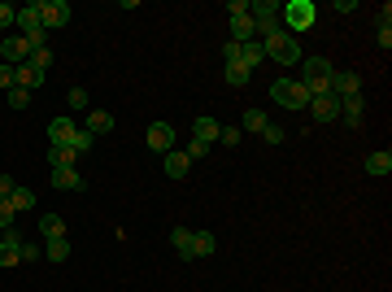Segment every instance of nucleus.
Listing matches in <instances>:
<instances>
[{"label": "nucleus", "mask_w": 392, "mask_h": 292, "mask_svg": "<svg viewBox=\"0 0 392 292\" xmlns=\"http://www.w3.org/2000/svg\"><path fill=\"white\" fill-rule=\"evenodd\" d=\"M222 62H240V44H235V40H227V44H222Z\"/></svg>", "instance_id": "40"}, {"label": "nucleus", "mask_w": 392, "mask_h": 292, "mask_svg": "<svg viewBox=\"0 0 392 292\" xmlns=\"http://www.w3.org/2000/svg\"><path fill=\"white\" fill-rule=\"evenodd\" d=\"M261 49H266V57H275L279 66H296V62H301V44H296V35H292V31H275V35H266V40H261Z\"/></svg>", "instance_id": "1"}, {"label": "nucleus", "mask_w": 392, "mask_h": 292, "mask_svg": "<svg viewBox=\"0 0 392 292\" xmlns=\"http://www.w3.org/2000/svg\"><path fill=\"white\" fill-rule=\"evenodd\" d=\"M44 258H49V262H66V258H70V236L49 240V244H44Z\"/></svg>", "instance_id": "26"}, {"label": "nucleus", "mask_w": 392, "mask_h": 292, "mask_svg": "<svg viewBox=\"0 0 392 292\" xmlns=\"http://www.w3.org/2000/svg\"><path fill=\"white\" fill-rule=\"evenodd\" d=\"M366 174H375V179L392 174V153H371V157H366Z\"/></svg>", "instance_id": "24"}, {"label": "nucleus", "mask_w": 392, "mask_h": 292, "mask_svg": "<svg viewBox=\"0 0 392 292\" xmlns=\"http://www.w3.org/2000/svg\"><path fill=\"white\" fill-rule=\"evenodd\" d=\"M5 96H9V109H27L31 105V92H22V88H9Z\"/></svg>", "instance_id": "33"}, {"label": "nucleus", "mask_w": 392, "mask_h": 292, "mask_svg": "<svg viewBox=\"0 0 392 292\" xmlns=\"http://www.w3.org/2000/svg\"><path fill=\"white\" fill-rule=\"evenodd\" d=\"M40 236H44V240L66 236V218H62V214H44V218H40Z\"/></svg>", "instance_id": "21"}, {"label": "nucleus", "mask_w": 392, "mask_h": 292, "mask_svg": "<svg viewBox=\"0 0 392 292\" xmlns=\"http://www.w3.org/2000/svg\"><path fill=\"white\" fill-rule=\"evenodd\" d=\"M9 205H14V214H27V209H35V192L31 188H14Z\"/></svg>", "instance_id": "27"}, {"label": "nucleus", "mask_w": 392, "mask_h": 292, "mask_svg": "<svg viewBox=\"0 0 392 292\" xmlns=\"http://www.w3.org/2000/svg\"><path fill=\"white\" fill-rule=\"evenodd\" d=\"M248 18H253V31L261 35V40L279 31V5H275V0H257V5H248Z\"/></svg>", "instance_id": "5"}, {"label": "nucleus", "mask_w": 392, "mask_h": 292, "mask_svg": "<svg viewBox=\"0 0 392 292\" xmlns=\"http://www.w3.org/2000/svg\"><path fill=\"white\" fill-rule=\"evenodd\" d=\"M5 27H18V9L0 0V31H5Z\"/></svg>", "instance_id": "34"}, {"label": "nucleus", "mask_w": 392, "mask_h": 292, "mask_svg": "<svg viewBox=\"0 0 392 292\" xmlns=\"http://www.w3.org/2000/svg\"><path fill=\"white\" fill-rule=\"evenodd\" d=\"M218 131H222V127L213 122V118H192V140H200V144H213Z\"/></svg>", "instance_id": "19"}, {"label": "nucleus", "mask_w": 392, "mask_h": 292, "mask_svg": "<svg viewBox=\"0 0 392 292\" xmlns=\"http://www.w3.org/2000/svg\"><path fill=\"white\" fill-rule=\"evenodd\" d=\"M92 148H96V140H92V135H88V131H83V127H79V135L70 140V153L79 157V153H92Z\"/></svg>", "instance_id": "30"}, {"label": "nucleus", "mask_w": 392, "mask_h": 292, "mask_svg": "<svg viewBox=\"0 0 392 292\" xmlns=\"http://www.w3.org/2000/svg\"><path fill=\"white\" fill-rule=\"evenodd\" d=\"M14 75H18V88H22V92H35V88L44 83V70H35L31 62H22V66L14 70Z\"/></svg>", "instance_id": "18"}, {"label": "nucleus", "mask_w": 392, "mask_h": 292, "mask_svg": "<svg viewBox=\"0 0 392 292\" xmlns=\"http://www.w3.org/2000/svg\"><path fill=\"white\" fill-rule=\"evenodd\" d=\"M261 140H266V144H283V127L266 122V127H261Z\"/></svg>", "instance_id": "36"}, {"label": "nucleus", "mask_w": 392, "mask_h": 292, "mask_svg": "<svg viewBox=\"0 0 392 292\" xmlns=\"http://www.w3.org/2000/svg\"><path fill=\"white\" fill-rule=\"evenodd\" d=\"M213 249H218V240L209 231H192V258H209Z\"/></svg>", "instance_id": "25"}, {"label": "nucleus", "mask_w": 392, "mask_h": 292, "mask_svg": "<svg viewBox=\"0 0 392 292\" xmlns=\"http://www.w3.org/2000/svg\"><path fill=\"white\" fill-rule=\"evenodd\" d=\"M14 188H18L14 174H0V201H9V196H14Z\"/></svg>", "instance_id": "42"}, {"label": "nucleus", "mask_w": 392, "mask_h": 292, "mask_svg": "<svg viewBox=\"0 0 392 292\" xmlns=\"http://www.w3.org/2000/svg\"><path fill=\"white\" fill-rule=\"evenodd\" d=\"M310 105H314V122H336V118H340V101L331 96V92L310 96Z\"/></svg>", "instance_id": "13"}, {"label": "nucleus", "mask_w": 392, "mask_h": 292, "mask_svg": "<svg viewBox=\"0 0 392 292\" xmlns=\"http://www.w3.org/2000/svg\"><path fill=\"white\" fill-rule=\"evenodd\" d=\"M57 62V53L49 49V44H40V49H31V66L35 70H44V75H49V66Z\"/></svg>", "instance_id": "28"}, {"label": "nucleus", "mask_w": 392, "mask_h": 292, "mask_svg": "<svg viewBox=\"0 0 392 292\" xmlns=\"http://www.w3.org/2000/svg\"><path fill=\"white\" fill-rule=\"evenodd\" d=\"M187 170H192V161H187V153H179V148H170V153H166V174H170V179H183Z\"/></svg>", "instance_id": "20"}, {"label": "nucleus", "mask_w": 392, "mask_h": 292, "mask_svg": "<svg viewBox=\"0 0 392 292\" xmlns=\"http://www.w3.org/2000/svg\"><path fill=\"white\" fill-rule=\"evenodd\" d=\"M362 114H366V101H362V92H358V96H344V101H340V122H349V127H362Z\"/></svg>", "instance_id": "16"}, {"label": "nucleus", "mask_w": 392, "mask_h": 292, "mask_svg": "<svg viewBox=\"0 0 392 292\" xmlns=\"http://www.w3.org/2000/svg\"><path fill=\"white\" fill-rule=\"evenodd\" d=\"M53 188H62V192H83L88 183H83V174L75 166H62V170H53Z\"/></svg>", "instance_id": "15"}, {"label": "nucleus", "mask_w": 392, "mask_h": 292, "mask_svg": "<svg viewBox=\"0 0 392 292\" xmlns=\"http://www.w3.org/2000/svg\"><path fill=\"white\" fill-rule=\"evenodd\" d=\"M379 49H392V27H379Z\"/></svg>", "instance_id": "45"}, {"label": "nucleus", "mask_w": 392, "mask_h": 292, "mask_svg": "<svg viewBox=\"0 0 392 292\" xmlns=\"http://www.w3.org/2000/svg\"><path fill=\"white\" fill-rule=\"evenodd\" d=\"M270 101L283 105V109H305L310 105V88L301 79H279V83H270Z\"/></svg>", "instance_id": "2"}, {"label": "nucleus", "mask_w": 392, "mask_h": 292, "mask_svg": "<svg viewBox=\"0 0 392 292\" xmlns=\"http://www.w3.org/2000/svg\"><path fill=\"white\" fill-rule=\"evenodd\" d=\"M40 22H44V31L66 27V22H70V5H66V0H40Z\"/></svg>", "instance_id": "8"}, {"label": "nucleus", "mask_w": 392, "mask_h": 292, "mask_svg": "<svg viewBox=\"0 0 392 292\" xmlns=\"http://www.w3.org/2000/svg\"><path fill=\"white\" fill-rule=\"evenodd\" d=\"M14 205H9V201H0V231H14Z\"/></svg>", "instance_id": "35"}, {"label": "nucleus", "mask_w": 392, "mask_h": 292, "mask_svg": "<svg viewBox=\"0 0 392 292\" xmlns=\"http://www.w3.org/2000/svg\"><path fill=\"white\" fill-rule=\"evenodd\" d=\"M0 88H18V75H14V66H5V62H0Z\"/></svg>", "instance_id": "38"}, {"label": "nucleus", "mask_w": 392, "mask_h": 292, "mask_svg": "<svg viewBox=\"0 0 392 292\" xmlns=\"http://www.w3.org/2000/svg\"><path fill=\"white\" fill-rule=\"evenodd\" d=\"M270 118H266V114H261V109H244V131H257L261 135V127H266Z\"/></svg>", "instance_id": "31"}, {"label": "nucleus", "mask_w": 392, "mask_h": 292, "mask_svg": "<svg viewBox=\"0 0 392 292\" xmlns=\"http://www.w3.org/2000/svg\"><path fill=\"white\" fill-rule=\"evenodd\" d=\"M148 148L153 153H170L174 148V127L170 122H153L148 127Z\"/></svg>", "instance_id": "12"}, {"label": "nucleus", "mask_w": 392, "mask_h": 292, "mask_svg": "<svg viewBox=\"0 0 392 292\" xmlns=\"http://www.w3.org/2000/svg\"><path fill=\"white\" fill-rule=\"evenodd\" d=\"M40 253H44V249H40V244H31V240H27V244H22V262H35V258H40Z\"/></svg>", "instance_id": "43"}, {"label": "nucleus", "mask_w": 392, "mask_h": 292, "mask_svg": "<svg viewBox=\"0 0 392 292\" xmlns=\"http://www.w3.org/2000/svg\"><path fill=\"white\" fill-rule=\"evenodd\" d=\"M18 35L31 44V49H40V44H44V35H49V31H44V22H40V0H31V5L18 9Z\"/></svg>", "instance_id": "3"}, {"label": "nucleus", "mask_w": 392, "mask_h": 292, "mask_svg": "<svg viewBox=\"0 0 392 292\" xmlns=\"http://www.w3.org/2000/svg\"><path fill=\"white\" fill-rule=\"evenodd\" d=\"M183 153H187V161H200V157H209V144H200V140H192V144H187Z\"/></svg>", "instance_id": "37"}, {"label": "nucleus", "mask_w": 392, "mask_h": 292, "mask_svg": "<svg viewBox=\"0 0 392 292\" xmlns=\"http://www.w3.org/2000/svg\"><path fill=\"white\" fill-rule=\"evenodd\" d=\"M79 135V122L75 118H53L49 122V144L53 148H70V140Z\"/></svg>", "instance_id": "9"}, {"label": "nucleus", "mask_w": 392, "mask_h": 292, "mask_svg": "<svg viewBox=\"0 0 392 292\" xmlns=\"http://www.w3.org/2000/svg\"><path fill=\"white\" fill-rule=\"evenodd\" d=\"M0 62L18 70L22 62H31V44L22 40V35H9V40H0Z\"/></svg>", "instance_id": "7"}, {"label": "nucleus", "mask_w": 392, "mask_h": 292, "mask_svg": "<svg viewBox=\"0 0 392 292\" xmlns=\"http://www.w3.org/2000/svg\"><path fill=\"white\" fill-rule=\"evenodd\" d=\"M22 240L18 231H0V266H18L22 262Z\"/></svg>", "instance_id": "10"}, {"label": "nucleus", "mask_w": 392, "mask_h": 292, "mask_svg": "<svg viewBox=\"0 0 392 292\" xmlns=\"http://www.w3.org/2000/svg\"><path fill=\"white\" fill-rule=\"evenodd\" d=\"M261 62H266V49H261V40L240 44V66H244V70H257Z\"/></svg>", "instance_id": "17"}, {"label": "nucleus", "mask_w": 392, "mask_h": 292, "mask_svg": "<svg viewBox=\"0 0 392 292\" xmlns=\"http://www.w3.org/2000/svg\"><path fill=\"white\" fill-rule=\"evenodd\" d=\"M327 92H331L336 101H344V96H358V92H362V79L353 75V70H331Z\"/></svg>", "instance_id": "6"}, {"label": "nucleus", "mask_w": 392, "mask_h": 292, "mask_svg": "<svg viewBox=\"0 0 392 292\" xmlns=\"http://www.w3.org/2000/svg\"><path fill=\"white\" fill-rule=\"evenodd\" d=\"M253 18H248V14H240V18H231V40L235 44H248V40H253Z\"/></svg>", "instance_id": "22"}, {"label": "nucleus", "mask_w": 392, "mask_h": 292, "mask_svg": "<svg viewBox=\"0 0 392 292\" xmlns=\"http://www.w3.org/2000/svg\"><path fill=\"white\" fill-rule=\"evenodd\" d=\"M301 70H305L301 83L310 88V96H323V92H327V79H331V70H336V66H331L327 57H301Z\"/></svg>", "instance_id": "4"}, {"label": "nucleus", "mask_w": 392, "mask_h": 292, "mask_svg": "<svg viewBox=\"0 0 392 292\" xmlns=\"http://www.w3.org/2000/svg\"><path fill=\"white\" fill-rule=\"evenodd\" d=\"M49 161H53V170H62V166H75V153L70 148H49Z\"/></svg>", "instance_id": "32"}, {"label": "nucleus", "mask_w": 392, "mask_h": 292, "mask_svg": "<svg viewBox=\"0 0 392 292\" xmlns=\"http://www.w3.org/2000/svg\"><path fill=\"white\" fill-rule=\"evenodd\" d=\"M83 131H88L92 140L109 135V131H114V114H105V109H92V114H88V122H83Z\"/></svg>", "instance_id": "14"}, {"label": "nucleus", "mask_w": 392, "mask_h": 292, "mask_svg": "<svg viewBox=\"0 0 392 292\" xmlns=\"http://www.w3.org/2000/svg\"><path fill=\"white\" fill-rule=\"evenodd\" d=\"M218 140H222V144H240V127H222V131H218Z\"/></svg>", "instance_id": "41"}, {"label": "nucleus", "mask_w": 392, "mask_h": 292, "mask_svg": "<svg viewBox=\"0 0 392 292\" xmlns=\"http://www.w3.org/2000/svg\"><path fill=\"white\" fill-rule=\"evenodd\" d=\"M279 14L288 18L292 31H301V27H310V22H314V5H310V0H292L288 9H279Z\"/></svg>", "instance_id": "11"}, {"label": "nucleus", "mask_w": 392, "mask_h": 292, "mask_svg": "<svg viewBox=\"0 0 392 292\" xmlns=\"http://www.w3.org/2000/svg\"><path fill=\"white\" fill-rule=\"evenodd\" d=\"M70 109H88V92L83 88H70Z\"/></svg>", "instance_id": "39"}, {"label": "nucleus", "mask_w": 392, "mask_h": 292, "mask_svg": "<svg viewBox=\"0 0 392 292\" xmlns=\"http://www.w3.org/2000/svg\"><path fill=\"white\" fill-rule=\"evenodd\" d=\"M170 240H174V253H179L183 262H192V231H187V227H174Z\"/></svg>", "instance_id": "23"}, {"label": "nucleus", "mask_w": 392, "mask_h": 292, "mask_svg": "<svg viewBox=\"0 0 392 292\" xmlns=\"http://www.w3.org/2000/svg\"><path fill=\"white\" fill-rule=\"evenodd\" d=\"M222 75H227V83H235V88H244V83H248V75H253V70H244L240 62H231V66H222Z\"/></svg>", "instance_id": "29"}, {"label": "nucleus", "mask_w": 392, "mask_h": 292, "mask_svg": "<svg viewBox=\"0 0 392 292\" xmlns=\"http://www.w3.org/2000/svg\"><path fill=\"white\" fill-rule=\"evenodd\" d=\"M227 14H231V18H240V14H248V5H244V0H231V5H227Z\"/></svg>", "instance_id": "44"}]
</instances>
